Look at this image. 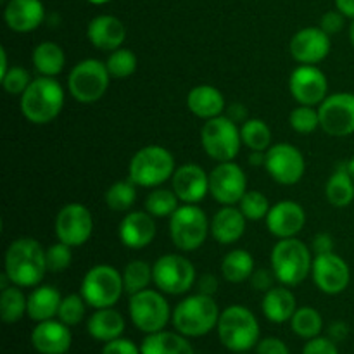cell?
<instances>
[{
  "label": "cell",
  "mask_w": 354,
  "mask_h": 354,
  "mask_svg": "<svg viewBox=\"0 0 354 354\" xmlns=\"http://www.w3.org/2000/svg\"><path fill=\"white\" fill-rule=\"evenodd\" d=\"M6 275L17 287H37L47 270V254L35 239L23 237L14 241L6 251Z\"/></svg>",
  "instance_id": "obj_1"
},
{
  "label": "cell",
  "mask_w": 354,
  "mask_h": 354,
  "mask_svg": "<svg viewBox=\"0 0 354 354\" xmlns=\"http://www.w3.org/2000/svg\"><path fill=\"white\" fill-rule=\"evenodd\" d=\"M21 113L30 123L48 124L64 107V90L50 76H38L21 95Z\"/></svg>",
  "instance_id": "obj_2"
},
{
  "label": "cell",
  "mask_w": 354,
  "mask_h": 354,
  "mask_svg": "<svg viewBox=\"0 0 354 354\" xmlns=\"http://www.w3.org/2000/svg\"><path fill=\"white\" fill-rule=\"evenodd\" d=\"M220 308L213 296L194 294L175 306L171 315L173 327L185 337H203L218 327Z\"/></svg>",
  "instance_id": "obj_3"
},
{
  "label": "cell",
  "mask_w": 354,
  "mask_h": 354,
  "mask_svg": "<svg viewBox=\"0 0 354 354\" xmlns=\"http://www.w3.org/2000/svg\"><path fill=\"white\" fill-rule=\"evenodd\" d=\"M277 280L286 287H296L311 275L313 256L310 248L296 237L280 239L270 254Z\"/></svg>",
  "instance_id": "obj_4"
},
{
  "label": "cell",
  "mask_w": 354,
  "mask_h": 354,
  "mask_svg": "<svg viewBox=\"0 0 354 354\" xmlns=\"http://www.w3.org/2000/svg\"><path fill=\"white\" fill-rule=\"evenodd\" d=\"M218 337L232 353H248L259 342V324L245 306H228L218 320Z\"/></svg>",
  "instance_id": "obj_5"
},
{
  "label": "cell",
  "mask_w": 354,
  "mask_h": 354,
  "mask_svg": "<svg viewBox=\"0 0 354 354\" xmlns=\"http://www.w3.org/2000/svg\"><path fill=\"white\" fill-rule=\"evenodd\" d=\"M175 158L162 145H145L135 152L128 166V176L137 187L156 189L175 175Z\"/></svg>",
  "instance_id": "obj_6"
},
{
  "label": "cell",
  "mask_w": 354,
  "mask_h": 354,
  "mask_svg": "<svg viewBox=\"0 0 354 354\" xmlns=\"http://www.w3.org/2000/svg\"><path fill=\"white\" fill-rule=\"evenodd\" d=\"M124 292L123 273L114 266L97 265L85 273L80 287V294L86 304L95 310L113 308Z\"/></svg>",
  "instance_id": "obj_7"
},
{
  "label": "cell",
  "mask_w": 354,
  "mask_h": 354,
  "mask_svg": "<svg viewBox=\"0 0 354 354\" xmlns=\"http://www.w3.org/2000/svg\"><path fill=\"white\" fill-rule=\"evenodd\" d=\"M211 223L206 213L196 204H183L169 218V235L176 249L197 251L206 242Z\"/></svg>",
  "instance_id": "obj_8"
},
{
  "label": "cell",
  "mask_w": 354,
  "mask_h": 354,
  "mask_svg": "<svg viewBox=\"0 0 354 354\" xmlns=\"http://www.w3.org/2000/svg\"><path fill=\"white\" fill-rule=\"evenodd\" d=\"M204 152L218 162L234 161L242 145L241 128L227 114L207 120L201 130Z\"/></svg>",
  "instance_id": "obj_9"
},
{
  "label": "cell",
  "mask_w": 354,
  "mask_h": 354,
  "mask_svg": "<svg viewBox=\"0 0 354 354\" xmlns=\"http://www.w3.org/2000/svg\"><path fill=\"white\" fill-rule=\"evenodd\" d=\"M111 75L106 62L99 59H85L73 66L68 76L69 93L82 104H93L104 97L109 88Z\"/></svg>",
  "instance_id": "obj_10"
},
{
  "label": "cell",
  "mask_w": 354,
  "mask_h": 354,
  "mask_svg": "<svg viewBox=\"0 0 354 354\" xmlns=\"http://www.w3.org/2000/svg\"><path fill=\"white\" fill-rule=\"evenodd\" d=\"M128 311H130V318L135 327L144 334L165 330L173 315L166 297L152 289L140 290L130 296Z\"/></svg>",
  "instance_id": "obj_11"
},
{
  "label": "cell",
  "mask_w": 354,
  "mask_h": 354,
  "mask_svg": "<svg viewBox=\"0 0 354 354\" xmlns=\"http://www.w3.org/2000/svg\"><path fill=\"white\" fill-rule=\"evenodd\" d=\"M152 277L161 292L180 296L192 289L196 282V266L182 254H165L152 266Z\"/></svg>",
  "instance_id": "obj_12"
},
{
  "label": "cell",
  "mask_w": 354,
  "mask_h": 354,
  "mask_svg": "<svg viewBox=\"0 0 354 354\" xmlns=\"http://www.w3.org/2000/svg\"><path fill=\"white\" fill-rule=\"evenodd\" d=\"M320 128L330 137H349L354 133V93L337 92L327 95L318 107Z\"/></svg>",
  "instance_id": "obj_13"
},
{
  "label": "cell",
  "mask_w": 354,
  "mask_h": 354,
  "mask_svg": "<svg viewBox=\"0 0 354 354\" xmlns=\"http://www.w3.org/2000/svg\"><path fill=\"white\" fill-rule=\"evenodd\" d=\"M248 192V178L237 162H218L209 173V194L221 206H235Z\"/></svg>",
  "instance_id": "obj_14"
},
{
  "label": "cell",
  "mask_w": 354,
  "mask_h": 354,
  "mask_svg": "<svg viewBox=\"0 0 354 354\" xmlns=\"http://www.w3.org/2000/svg\"><path fill=\"white\" fill-rule=\"evenodd\" d=\"M265 168L280 185H296L306 171L303 152L290 144H275L266 151Z\"/></svg>",
  "instance_id": "obj_15"
},
{
  "label": "cell",
  "mask_w": 354,
  "mask_h": 354,
  "mask_svg": "<svg viewBox=\"0 0 354 354\" xmlns=\"http://www.w3.org/2000/svg\"><path fill=\"white\" fill-rule=\"evenodd\" d=\"M93 232V218L86 206L80 203L66 204L55 218V235L69 248L85 244Z\"/></svg>",
  "instance_id": "obj_16"
},
{
  "label": "cell",
  "mask_w": 354,
  "mask_h": 354,
  "mask_svg": "<svg viewBox=\"0 0 354 354\" xmlns=\"http://www.w3.org/2000/svg\"><path fill=\"white\" fill-rule=\"evenodd\" d=\"M311 277H313L315 286L322 292L335 296L348 289L351 272H349L348 263L341 256L335 252H327V254H317L313 258Z\"/></svg>",
  "instance_id": "obj_17"
},
{
  "label": "cell",
  "mask_w": 354,
  "mask_h": 354,
  "mask_svg": "<svg viewBox=\"0 0 354 354\" xmlns=\"http://www.w3.org/2000/svg\"><path fill=\"white\" fill-rule=\"evenodd\" d=\"M289 88L301 106H320L327 99L328 82L322 69L311 64H301L290 75Z\"/></svg>",
  "instance_id": "obj_18"
},
{
  "label": "cell",
  "mask_w": 354,
  "mask_h": 354,
  "mask_svg": "<svg viewBox=\"0 0 354 354\" xmlns=\"http://www.w3.org/2000/svg\"><path fill=\"white\" fill-rule=\"evenodd\" d=\"M332 47L330 35L320 26L303 28L290 40V55L299 64H318L328 55Z\"/></svg>",
  "instance_id": "obj_19"
},
{
  "label": "cell",
  "mask_w": 354,
  "mask_h": 354,
  "mask_svg": "<svg viewBox=\"0 0 354 354\" xmlns=\"http://www.w3.org/2000/svg\"><path fill=\"white\" fill-rule=\"evenodd\" d=\"M266 228L279 239H290L301 234L306 225V213L296 201H280L266 214Z\"/></svg>",
  "instance_id": "obj_20"
},
{
  "label": "cell",
  "mask_w": 354,
  "mask_h": 354,
  "mask_svg": "<svg viewBox=\"0 0 354 354\" xmlns=\"http://www.w3.org/2000/svg\"><path fill=\"white\" fill-rule=\"evenodd\" d=\"M171 183L180 203L183 204L201 203L209 192V175L194 162H187L176 168Z\"/></svg>",
  "instance_id": "obj_21"
},
{
  "label": "cell",
  "mask_w": 354,
  "mask_h": 354,
  "mask_svg": "<svg viewBox=\"0 0 354 354\" xmlns=\"http://www.w3.org/2000/svg\"><path fill=\"white\" fill-rule=\"evenodd\" d=\"M73 335L69 325L61 320L38 322L31 332V344L40 354H66L71 348Z\"/></svg>",
  "instance_id": "obj_22"
},
{
  "label": "cell",
  "mask_w": 354,
  "mask_h": 354,
  "mask_svg": "<svg viewBox=\"0 0 354 354\" xmlns=\"http://www.w3.org/2000/svg\"><path fill=\"white\" fill-rule=\"evenodd\" d=\"M86 37L90 44L104 52H113L123 47L127 38V26L123 21L111 14H100L93 17L86 28Z\"/></svg>",
  "instance_id": "obj_23"
},
{
  "label": "cell",
  "mask_w": 354,
  "mask_h": 354,
  "mask_svg": "<svg viewBox=\"0 0 354 354\" xmlns=\"http://www.w3.org/2000/svg\"><path fill=\"white\" fill-rule=\"evenodd\" d=\"M121 244L130 249H144L156 239V221L147 211H133L121 220L120 228Z\"/></svg>",
  "instance_id": "obj_24"
},
{
  "label": "cell",
  "mask_w": 354,
  "mask_h": 354,
  "mask_svg": "<svg viewBox=\"0 0 354 354\" xmlns=\"http://www.w3.org/2000/svg\"><path fill=\"white\" fill-rule=\"evenodd\" d=\"M3 19L16 33H30L45 21V7L41 0H9L3 9Z\"/></svg>",
  "instance_id": "obj_25"
},
{
  "label": "cell",
  "mask_w": 354,
  "mask_h": 354,
  "mask_svg": "<svg viewBox=\"0 0 354 354\" xmlns=\"http://www.w3.org/2000/svg\"><path fill=\"white\" fill-rule=\"evenodd\" d=\"M248 218L235 206H223L211 220V235L218 244H235L244 235Z\"/></svg>",
  "instance_id": "obj_26"
},
{
  "label": "cell",
  "mask_w": 354,
  "mask_h": 354,
  "mask_svg": "<svg viewBox=\"0 0 354 354\" xmlns=\"http://www.w3.org/2000/svg\"><path fill=\"white\" fill-rule=\"evenodd\" d=\"M187 107L201 120H213L225 113V97L216 86L197 85L187 95Z\"/></svg>",
  "instance_id": "obj_27"
},
{
  "label": "cell",
  "mask_w": 354,
  "mask_h": 354,
  "mask_svg": "<svg viewBox=\"0 0 354 354\" xmlns=\"http://www.w3.org/2000/svg\"><path fill=\"white\" fill-rule=\"evenodd\" d=\"M124 327H127V324H124L123 315L114 308L95 310V313L86 322V330H88L90 337L99 342H109L121 337Z\"/></svg>",
  "instance_id": "obj_28"
},
{
  "label": "cell",
  "mask_w": 354,
  "mask_h": 354,
  "mask_svg": "<svg viewBox=\"0 0 354 354\" xmlns=\"http://www.w3.org/2000/svg\"><path fill=\"white\" fill-rule=\"evenodd\" d=\"M263 315L273 324H286L296 313V297L290 292L289 287H272L265 292L261 303Z\"/></svg>",
  "instance_id": "obj_29"
},
{
  "label": "cell",
  "mask_w": 354,
  "mask_h": 354,
  "mask_svg": "<svg viewBox=\"0 0 354 354\" xmlns=\"http://www.w3.org/2000/svg\"><path fill=\"white\" fill-rule=\"evenodd\" d=\"M62 296L55 287L37 286L28 296V317L33 322L52 320L57 317Z\"/></svg>",
  "instance_id": "obj_30"
},
{
  "label": "cell",
  "mask_w": 354,
  "mask_h": 354,
  "mask_svg": "<svg viewBox=\"0 0 354 354\" xmlns=\"http://www.w3.org/2000/svg\"><path fill=\"white\" fill-rule=\"evenodd\" d=\"M140 354H196L180 332H154L142 341Z\"/></svg>",
  "instance_id": "obj_31"
},
{
  "label": "cell",
  "mask_w": 354,
  "mask_h": 354,
  "mask_svg": "<svg viewBox=\"0 0 354 354\" xmlns=\"http://www.w3.org/2000/svg\"><path fill=\"white\" fill-rule=\"evenodd\" d=\"M325 196L334 207H348L354 201V180L346 165L337 166L325 185Z\"/></svg>",
  "instance_id": "obj_32"
},
{
  "label": "cell",
  "mask_w": 354,
  "mask_h": 354,
  "mask_svg": "<svg viewBox=\"0 0 354 354\" xmlns=\"http://www.w3.org/2000/svg\"><path fill=\"white\" fill-rule=\"evenodd\" d=\"M31 61L38 75L55 78L64 69L66 55L64 50L54 41H41L35 47Z\"/></svg>",
  "instance_id": "obj_33"
},
{
  "label": "cell",
  "mask_w": 354,
  "mask_h": 354,
  "mask_svg": "<svg viewBox=\"0 0 354 354\" xmlns=\"http://www.w3.org/2000/svg\"><path fill=\"white\" fill-rule=\"evenodd\" d=\"M254 273V258L245 249H234L221 261V275L230 283H242Z\"/></svg>",
  "instance_id": "obj_34"
},
{
  "label": "cell",
  "mask_w": 354,
  "mask_h": 354,
  "mask_svg": "<svg viewBox=\"0 0 354 354\" xmlns=\"http://www.w3.org/2000/svg\"><path fill=\"white\" fill-rule=\"evenodd\" d=\"M28 313V297L21 287L10 286L0 292V317L6 324H17Z\"/></svg>",
  "instance_id": "obj_35"
},
{
  "label": "cell",
  "mask_w": 354,
  "mask_h": 354,
  "mask_svg": "<svg viewBox=\"0 0 354 354\" xmlns=\"http://www.w3.org/2000/svg\"><path fill=\"white\" fill-rule=\"evenodd\" d=\"M290 327H292V332L297 337L310 341V339L318 337L322 334V330H324V318L311 306L297 308L294 317L290 318Z\"/></svg>",
  "instance_id": "obj_36"
},
{
  "label": "cell",
  "mask_w": 354,
  "mask_h": 354,
  "mask_svg": "<svg viewBox=\"0 0 354 354\" xmlns=\"http://www.w3.org/2000/svg\"><path fill=\"white\" fill-rule=\"evenodd\" d=\"M241 137L242 144L251 151L266 152L272 147V130L265 121L258 120V118H251L242 123Z\"/></svg>",
  "instance_id": "obj_37"
},
{
  "label": "cell",
  "mask_w": 354,
  "mask_h": 354,
  "mask_svg": "<svg viewBox=\"0 0 354 354\" xmlns=\"http://www.w3.org/2000/svg\"><path fill=\"white\" fill-rule=\"evenodd\" d=\"M151 282H154V277H152V266L147 261L135 259V261H130L124 266L123 283L127 294L133 296L140 290L149 289Z\"/></svg>",
  "instance_id": "obj_38"
},
{
  "label": "cell",
  "mask_w": 354,
  "mask_h": 354,
  "mask_svg": "<svg viewBox=\"0 0 354 354\" xmlns=\"http://www.w3.org/2000/svg\"><path fill=\"white\" fill-rule=\"evenodd\" d=\"M178 203L180 199L175 190L156 187L145 199V211L154 218H171V214L180 207Z\"/></svg>",
  "instance_id": "obj_39"
},
{
  "label": "cell",
  "mask_w": 354,
  "mask_h": 354,
  "mask_svg": "<svg viewBox=\"0 0 354 354\" xmlns=\"http://www.w3.org/2000/svg\"><path fill=\"white\" fill-rule=\"evenodd\" d=\"M135 201H137V185L130 178L113 183L106 192L107 207L118 213L130 209Z\"/></svg>",
  "instance_id": "obj_40"
},
{
  "label": "cell",
  "mask_w": 354,
  "mask_h": 354,
  "mask_svg": "<svg viewBox=\"0 0 354 354\" xmlns=\"http://www.w3.org/2000/svg\"><path fill=\"white\" fill-rule=\"evenodd\" d=\"M137 55L130 50V48H116L109 54L107 57L106 66H107V71H109L111 78H118V80H123L128 78V76L133 75L137 71Z\"/></svg>",
  "instance_id": "obj_41"
},
{
  "label": "cell",
  "mask_w": 354,
  "mask_h": 354,
  "mask_svg": "<svg viewBox=\"0 0 354 354\" xmlns=\"http://www.w3.org/2000/svg\"><path fill=\"white\" fill-rule=\"evenodd\" d=\"M86 311V301L83 299L82 294H69V296L62 297L61 306H59L57 318L62 324L75 327V325L82 324L85 318Z\"/></svg>",
  "instance_id": "obj_42"
},
{
  "label": "cell",
  "mask_w": 354,
  "mask_h": 354,
  "mask_svg": "<svg viewBox=\"0 0 354 354\" xmlns=\"http://www.w3.org/2000/svg\"><path fill=\"white\" fill-rule=\"evenodd\" d=\"M239 209L248 218V221H259L268 214L270 203L266 196H263L258 190H248L239 203Z\"/></svg>",
  "instance_id": "obj_43"
},
{
  "label": "cell",
  "mask_w": 354,
  "mask_h": 354,
  "mask_svg": "<svg viewBox=\"0 0 354 354\" xmlns=\"http://www.w3.org/2000/svg\"><path fill=\"white\" fill-rule=\"evenodd\" d=\"M289 123L294 131L301 135L313 133L318 127H320V114L313 106H301L290 113Z\"/></svg>",
  "instance_id": "obj_44"
},
{
  "label": "cell",
  "mask_w": 354,
  "mask_h": 354,
  "mask_svg": "<svg viewBox=\"0 0 354 354\" xmlns=\"http://www.w3.org/2000/svg\"><path fill=\"white\" fill-rule=\"evenodd\" d=\"M2 86L7 93L10 95H23L24 90L30 86V83L33 82L31 80V75L28 69L21 68V66H12L9 68V71L2 76Z\"/></svg>",
  "instance_id": "obj_45"
},
{
  "label": "cell",
  "mask_w": 354,
  "mask_h": 354,
  "mask_svg": "<svg viewBox=\"0 0 354 354\" xmlns=\"http://www.w3.org/2000/svg\"><path fill=\"white\" fill-rule=\"evenodd\" d=\"M45 254H47V270L52 273L64 272V270H68L69 265H71V248L61 241H59L57 244H52L50 248L45 251Z\"/></svg>",
  "instance_id": "obj_46"
},
{
  "label": "cell",
  "mask_w": 354,
  "mask_h": 354,
  "mask_svg": "<svg viewBox=\"0 0 354 354\" xmlns=\"http://www.w3.org/2000/svg\"><path fill=\"white\" fill-rule=\"evenodd\" d=\"M303 354H339L337 346L330 337H315L310 339L304 346Z\"/></svg>",
  "instance_id": "obj_47"
},
{
  "label": "cell",
  "mask_w": 354,
  "mask_h": 354,
  "mask_svg": "<svg viewBox=\"0 0 354 354\" xmlns=\"http://www.w3.org/2000/svg\"><path fill=\"white\" fill-rule=\"evenodd\" d=\"M344 23H346V16H344V14L339 12L337 9H335V10H328V12H325L324 16H322L320 28L325 31V33L330 35V37H332V35L342 31V28H344Z\"/></svg>",
  "instance_id": "obj_48"
},
{
  "label": "cell",
  "mask_w": 354,
  "mask_h": 354,
  "mask_svg": "<svg viewBox=\"0 0 354 354\" xmlns=\"http://www.w3.org/2000/svg\"><path fill=\"white\" fill-rule=\"evenodd\" d=\"M102 354H140V348L130 339L118 337L104 344Z\"/></svg>",
  "instance_id": "obj_49"
},
{
  "label": "cell",
  "mask_w": 354,
  "mask_h": 354,
  "mask_svg": "<svg viewBox=\"0 0 354 354\" xmlns=\"http://www.w3.org/2000/svg\"><path fill=\"white\" fill-rule=\"evenodd\" d=\"M277 280L275 273L273 270H266V268H259L254 270V273L251 275L249 282H251L252 289L261 290V292H268L270 289L273 287V282Z\"/></svg>",
  "instance_id": "obj_50"
},
{
  "label": "cell",
  "mask_w": 354,
  "mask_h": 354,
  "mask_svg": "<svg viewBox=\"0 0 354 354\" xmlns=\"http://www.w3.org/2000/svg\"><path fill=\"white\" fill-rule=\"evenodd\" d=\"M256 353L258 354H290L289 348L283 341L277 337H265L263 341L258 342L256 346Z\"/></svg>",
  "instance_id": "obj_51"
},
{
  "label": "cell",
  "mask_w": 354,
  "mask_h": 354,
  "mask_svg": "<svg viewBox=\"0 0 354 354\" xmlns=\"http://www.w3.org/2000/svg\"><path fill=\"white\" fill-rule=\"evenodd\" d=\"M315 256L317 254H327V252H334V239L330 237V234L327 232H322V234L315 235L313 244H311Z\"/></svg>",
  "instance_id": "obj_52"
},
{
  "label": "cell",
  "mask_w": 354,
  "mask_h": 354,
  "mask_svg": "<svg viewBox=\"0 0 354 354\" xmlns=\"http://www.w3.org/2000/svg\"><path fill=\"white\" fill-rule=\"evenodd\" d=\"M197 289H199L201 294L214 296V292L218 290V279L213 273H204V275L197 280Z\"/></svg>",
  "instance_id": "obj_53"
},
{
  "label": "cell",
  "mask_w": 354,
  "mask_h": 354,
  "mask_svg": "<svg viewBox=\"0 0 354 354\" xmlns=\"http://www.w3.org/2000/svg\"><path fill=\"white\" fill-rule=\"evenodd\" d=\"M348 335H349V327L348 324H344V322H334V324L328 327V337H330L334 342L344 341Z\"/></svg>",
  "instance_id": "obj_54"
},
{
  "label": "cell",
  "mask_w": 354,
  "mask_h": 354,
  "mask_svg": "<svg viewBox=\"0 0 354 354\" xmlns=\"http://www.w3.org/2000/svg\"><path fill=\"white\" fill-rule=\"evenodd\" d=\"M227 116L232 121H235V123H244L245 120H249L248 111H245V107L242 104H232L227 111Z\"/></svg>",
  "instance_id": "obj_55"
},
{
  "label": "cell",
  "mask_w": 354,
  "mask_h": 354,
  "mask_svg": "<svg viewBox=\"0 0 354 354\" xmlns=\"http://www.w3.org/2000/svg\"><path fill=\"white\" fill-rule=\"evenodd\" d=\"M335 9L349 19H354V0H335Z\"/></svg>",
  "instance_id": "obj_56"
},
{
  "label": "cell",
  "mask_w": 354,
  "mask_h": 354,
  "mask_svg": "<svg viewBox=\"0 0 354 354\" xmlns=\"http://www.w3.org/2000/svg\"><path fill=\"white\" fill-rule=\"evenodd\" d=\"M265 161H266V152L251 151V154H249V162H251L252 166H265Z\"/></svg>",
  "instance_id": "obj_57"
},
{
  "label": "cell",
  "mask_w": 354,
  "mask_h": 354,
  "mask_svg": "<svg viewBox=\"0 0 354 354\" xmlns=\"http://www.w3.org/2000/svg\"><path fill=\"white\" fill-rule=\"evenodd\" d=\"M0 59H2V64H0V78L9 71V64H7V52L6 48H0Z\"/></svg>",
  "instance_id": "obj_58"
},
{
  "label": "cell",
  "mask_w": 354,
  "mask_h": 354,
  "mask_svg": "<svg viewBox=\"0 0 354 354\" xmlns=\"http://www.w3.org/2000/svg\"><path fill=\"white\" fill-rule=\"evenodd\" d=\"M86 2L93 3V6H104V3H109L111 0H86Z\"/></svg>",
  "instance_id": "obj_59"
},
{
  "label": "cell",
  "mask_w": 354,
  "mask_h": 354,
  "mask_svg": "<svg viewBox=\"0 0 354 354\" xmlns=\"http://www.w3.org/2000/svg\"><path fill=\"white\" fill-rule=\"evenodd\" d=\"M349 38H351V44L354 47V19H351V26H349Z\"/></svg>",
  "instance_id": "obj_60"
},
{
  "label": "cell",
  "mask_w": 354,
  "mask_h": 354,
  "mask_svg": "<svg viewBox=\"0 0 354 354\" xmlns=\"http://www.w3.org/2000/svg\"><path fill=\"white\" fill-rule=\"evenodd\" d=\"M348 169H349V173H351V176L354 180V156H353L351 161H348Z\"/></svg>",
  "instance_id": "obj_61"
},
{
  "label": "cell",
  "mask_w": 354,
  "mask_h": 354,
  "mask_svg": "<svg viewBox=\"0 0 354 354\" xmlns=\"http://www.w3.org/2000/svg\"><path fill=\"white\" fill-rule=\"evenodd\" d=\"M235 354H248V353H235Z\"/></svg>",
  "instance_id": "obj_62"
},
{
  "label": "cell",
  "mask_w": 354,
  "mask_h": 354,
  "mask_svg": "<svg viewBox=\"0 0 354 354\" xmlns=\"http://www.w3.org/2000/svg\"><path fill=\"white\" fill-rule=\"evenodd\" d=\"M2 2H6V3H7V2H9V0H2Z\"/></svg>",
  "instance_id": "obj_63"
}]
</instances>
